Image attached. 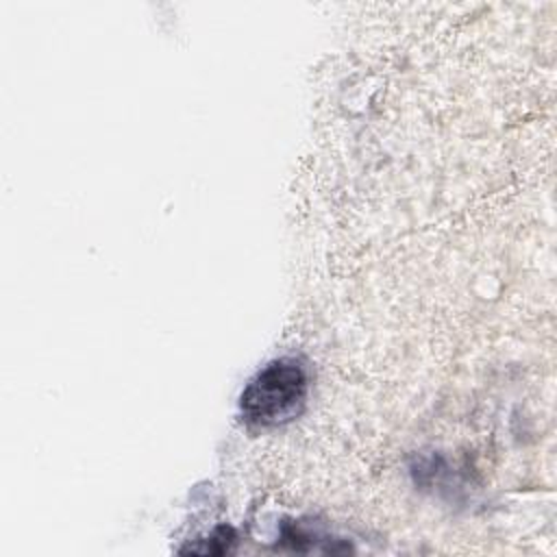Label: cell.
Here are the masks:
<instances>
[{"label":"cell","mask_w":557,"mask_h":557,"mask_svg":"<svg viewBox=\"0 0 557 557\" xmlns=\"http://www.w3.org/2000/svg\"><path fill=\"white\" fill-rule=\"evenodd\" d=\"M307 372L292 359H274L246 385L239 398L242 418L250 426H278L294 420L307 403Z\"/></svg>","instance_id":"6da1fadb"}]
</instances>
